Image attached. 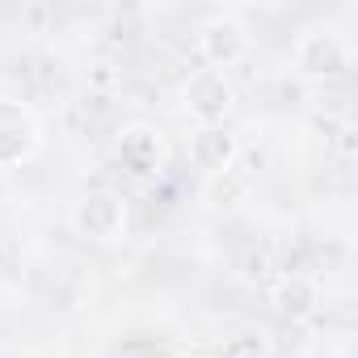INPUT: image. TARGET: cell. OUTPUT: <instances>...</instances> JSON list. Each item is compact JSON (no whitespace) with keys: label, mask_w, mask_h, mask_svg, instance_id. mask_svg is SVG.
<instances>
[{"label":"cell","mask_w":358,"mask_h":358,"mask_svg":"<svg viewBox=\"0 0 358 358\" xmlns=\"http://www.w3.org/2000/svg\"><path fill=\"white\" fill-rule=\"evenodd\" d=\"M114 160H118L131 177H152V173L160 169V160H164V139H160V131L148 127V122L122 127L118 139H114Z\"/></svg>","instance_id":"6"},{"label":"cell","mask_w":358,"mask_h":358,"mask_svg":"<svg viewBox=\"0 0 358 358\" xmlns=\"http://www.w3.org/2000/svg\"><path fill=\"white\" fill-rule=\"evenodd\" d=\"M241 139L220 122V127H194L190 131V139H186V156H190V164L199 169V173H207V177H215V173H224V169H232L236 160H241Z\"/></svg>","instance_id":"7"},{"label":"cell","mask_w":358,"mask_h":358,"mask_svg":"<svg viewBox=\"0 0 358 358\" xmlns=\"http://www.w3.org/2000/svg\"><path fill=\"white\" fill-rule=\"evenodd\" d=\"M68 224H72L76 236L110 245V241H118L127 232V199L114 194V190H89V194H80L72 203Z\"/></svg>","instance_id":"3"},{"label":"cell","mask_w":358,"mask_h":358,"mask_svg":"<svg viewBox=\"0 0 358 358\" xmlns=\"http://www.w3.org/2000/svg\"><path fill=\"white\" fill-rule=\"evenodd\" d=\"M177 101H182L186 118L194 127H220L236 101V85L228 72H215V68H194L186 80H182V93H177Z\"/></svg>","instance_id":"1"},{"label":"cell","mask_w":358,"mask_h":358,"mask_svg":"<svg viewBox=\"0 0 358 358\" xmlns=\"http://www.w3.org/2000/svg\"><path fill=\"white\" fill-rule=\"evenodd\" d=\"M43 148V122L17 97H0V169H17Z\"/></svg>","instance_id":"5"},{"label":"cell","mask_w":358,"mask_h":358,"mask_svg":"<svg viewBox=\"0 0 358 358\" xmlns=\"http://www.w3.org/2000/svg\"><path fill=\"white\" fill-rule=\"evenodd\" d=\"M249 51H253V34H249V26H245L236 13H211V17L199 26V55H203V68L228 72V68H236Z\"/></svg>","instance_id":"4"},{"label":"cell","mask_w":358,"mask_h":358,"mask_svg":"<svg viewBox=\"0 0 358 358\" xmlns=\"http://www.w3.org/2000/svg\"><path fill=\"white\" fill-rule=\"evenodd\" d=\"M274 303H278L282 316H308V312H316L320 291H316L312 278H303V274H287V278L278 282V291H274Z\"/></svg>","instance_id":"9"},{"label":"cell","mask_w":358,"mask_h":358,"mask_svg":"<svg viewBox=\"0 0 358 358\" xmlns=\"http://www.w3.org/2000/svg\"><path fill=\"white\" fill-rule=\"evenodd\" d=\"M291 64H295V72H299L303 80H337V76L350 72L354 51H350V43H345L337 30L312 26V30L299 34L295 51H291Z\"/></svg>","instance_id":"2"},{"label":"cell","mask_w":358,"mask_h":358,"mask_svg":"<svg viewBox=\"0 0 358 358\" xmlns=\"http://www.w3.org/2000/svg\"><path fill=\"white\" fill-rule=\"evenodd\" d=\"M241 156H245V152H241ZM249 186H253V173H245V169H241V160H236L232 169H224V173L207 177L203 199H207V207H241V203L249 199Z\"/></svg>","instance_id":"8"}]
</instances>
